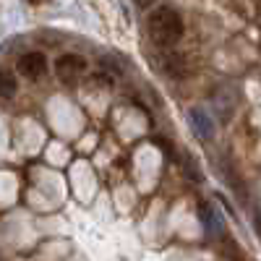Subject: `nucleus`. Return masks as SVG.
<instances>
[{"label": "nucleus", "mask_w": 261, "mask_h": 261, "mask_svg": "<svg viewBox=\"0 0 261 261\" xmlns=\"http://www.w3.org/2000/svg\"><path fill=\"white\" fill-rule=\"evenodd\" d=\"M146 32H149L151 42H154L157 47H172V45H178L180 37H183V18L175 8L160 6L149 13Z\"/></svg>", "instance_id": "obj_1"}, {"label": "nucleus", "mask_w": 261, "mask_h": 261, "mask_svg": "<svg viewBox=\"0 0 261 261\" xmlns=\"http://www.w3.org/2000/svg\"><path fill=\"white\" fill-rule=\"evenodd\" d=\"M16 71L24 76V79H42L47 73V58L42 55V53H27V55H21L18 63H16Z\"/></svg>", "instance_id": "obj_2"}, {"label": "nucleus", "mask_w": 261, "mask_h": 261, "mask_svg": "<svg viewBox=\"0 0 261 261\" xmlns=\"http://www.w3.org/2000/svg\"><path fill=\"white\" fill-rule=\"evenodd\" d=\"M188 118H191V128H193V134L199 136L201 141H212V139H214L217 125H214L212 115L204 110V107H191Z\"/></svg>", "instance_id": "obj_3"}, {"label": "nucleus", "mask_w": 261, "mask_h": 261, "mask_svg": "<svg viewBox=\"0 0 261 261\" xmlns=\"http://www.w3.org/2000/svg\"><path fill=\"white\" fill-rule=\"evenodd\" d=\"M199 220H201V227L209 238H220L225 232V222H222V217L220 212H217L209 201H201L199 204Z\"/></svg>", "instance_id": "obj_4"}, {"label": "nucleus", "mask_w": 261, "mask_h": 261, "mask_svg": "<svg viewBox=\"0 0 261 261\" xmlns=\"http://www.w3.org/2000/svg\"><path fill=\"white\" fill-rule=\"evenodd\" d=\"M55 71H58V79H63V81H73V79H79L84 71H86V60L84 58H79V55H63V58H58V63H55Z\"/></svg>", "instance_id": "obj_5"}, {"label": "nucleus", "mask_w": 261, "mask_h": 261, "mask_svg": "<svg viewBox=\"0 0 261 261\" xmlns=\"http://www.w3.org/2000/svg\"><path fill=\"white\" fill-rule=\"evenodd\" d=\"M13 92H16V81H13V76H11V73H3V97L11 99Z\"/></svg>", "instance_id": "obj_6"}, {"label": "nucleus", "mask_w": 261, "mask_h": 261, "mask_svg": "<svg viewBox=\"0 0 261 261\" xmlns=\"http://www.w3.org/2000/svg\"><path fill=\"white\" fill-rule=\"evenodd\" d=\"M134 3H136L139 8H151V6L157 3V0H134Z\"/></svg>", "instance_id": "obj_7"}, {"label": "nucleus", "mask_w": 261, "mask_h": 261, "mask_svg": "<svg viewBox=\"0 0 261 261\" xmlns=\"http://www.w3.org/2000/svg\"><path fill=\"white\" fill-rule=\"evenodd\" d=\"M29 3H34V6H39V3H47V0H29Z\"/></svg>", "instance_id": "obj_8"}]
</instances>
